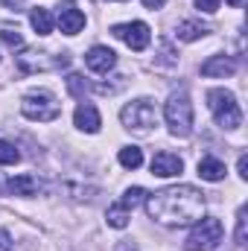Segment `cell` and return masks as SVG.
<instances>
[{"instance_id":"obj_1","label":"cell","mask_w":248,"mask_h":251,"mask_svg":"<svg viewBox=\"0 0 248 251\" xmlns=\"http://www.w3.org/2000/svg\"><path fill=\"white\" fill-rule=\"evenodd\" d=\"M146 210L155 222L167 228L196 225L204 216V193L193 184H175L146 196Z\"/></svg>"},{"instance_id":"obj_2","label":"cell","mask_w":248,"mask_h":251,"mask_svg":"<svg viewBox=\"0 0 248 251\" xmlns=\"http://www.w3.org/2000/svg\"><path fill=\"white\" fill-rule=\"evenodd\" d=\"M207 105H210V114H213V120H216L219 128L234 131V128L243 126L240 102H237V97H234L231 91H225V88H213V91H207Z\"/></svg>"},{"instance_id":"obj_3","label":"cell","mask_w":248,"mask_h":251,"mask_svg":"<svg viewBox=\"0 0 248 251\" xmlns=\"http://www.w3.org/2000/svg\"><path fill=\"white\" fill-rule=\"evenodd\" d=\"M164 117H167V126L175 137H187L193 131V102H190V94L184 88L170 94V100L164 105Z\"/></svg>"},{"instance_id":"obj_4","label":"cell","mask_w":248,"mask_h":251,"mask_svg":"<svg viewBox=\"0 0 248 251\" xmlns=\"http://www.w3.org/2000/svg\"><path fill=\"white\" fill-rule=\"evenodd\" d=\"M21 111L26 120H35V123H50L62 114V105L59 100L50 94V91H29L24 100H21Z\"/></svg>"},{"instance_id":"obj_5","label":"cell","mask_w":248,"mask_h":251,"mask_svg":"<svg viewBox=\"0 0 248 251\" xmlns=\"http://www.w3.org/2000/svg\"><path fill=\"white\" fill-rule=\"evenodd\" d=\"M222 237H225L222 222L213 219V216H201V219L193 225V231H190V237H187L184 246H187V251H213V249H219Z\"/></svg>"},{"instance_id":"obj_6","label":"cell","mask_w":248,"mask_h":251,"mask_svg":"<svg viewBox=\"0 0 248 251\" xmlns=\"http://www.w3.org/2000/svg\"><path fill=\"white\" fill-rule=\"evenodd\" d=\"M120 120H123V126L128 131H134V134H149L152 126L158 123V114H155L152 100H134V102L123 105Z\"/></svg>"},{"instance_id":"obj_7","label":"cell","mask_w":248,"mask_h":251,"mask_svg":"<svg viewBox=\"0 0 248 251\" xmlns=\"http://www.w3.org/2000/svg\"><path fill=\"white\" fill-rule=\"evenodd\" d=\"M111 35L114 38H120L125 41L131 50H146L149 47V41H152V32H149V26L143 24V21H131V24H117V26H111Z\"/></svg>"},{"instance_id":"obj_8","label":"cell","mask_w":248,"mask_h":251,"mask_svg":"<svg viewBox=\"0 0 248 251\" xmlns=\"http://www.w3.org/2000/svg\"><path fill=\"white\" fill-rule=\"evenodd\" d=\"M70 64V56L62 53V56H53L47 59V53H35V50H24L18 56V67L24 73H35V70H50V67H67Z\"/></svg>"},{"instance_id":"obj_9","label":"cell","mask_w":248,"mask_h":251,"mask_svg":"<svg viewBox=\"0 0 248 251\" xmlns=\"http://www.w3.org/2000/svg\"><path fill=\"white\" fill-rule=\"evenodd\" d=\"M56 21H59V26H62L64 35H79V32L85 29V15L76 9V3H73V0H64V3H59Z\"/></svg>"},{"instance_id":"obj_10","label":"cell","mask_w":248,"mask_h":251,"mask_svg":"<svg viewBox=\"0 0 248 251\" xmlns=\"http://www.w3.org/2000/svg\"><path fill=\"white\" fill-rule=\"evenodd\" d=\"M85 64H88L94 73H108V70H114V64H117V53H114L111 47L97 44V47H91V50L85 53Z\"/></svg>"},{"instance_id":"obj_11","label":"cell","mask_w":248,"mask_h":251,"mask_svg":"<svg viewBox=\"0 0 248 251\" xmlns=\"http://www.w3.org/2000/svg\"><path fill=\"white\" fill-rule=\"evenodd\" d=\"M181 170H184V161L178 155H173V152H158L152 158V176H158V178L181 176Z\"/></svg>"},{"instance_id":"obj_12","label":"cell","mask_w":248,"mask_h":251,"mask_svg":"<svg viewBox=\"0 0 248 251\" xmlns=\"http://www.w3.org/2000/svg\"><path fill=\"white\" fill-rule=\"evenodd\" d=\"M234 73H237V62L231 56H210L201 64V76H207V79H225Z\"/></svg>"},{"instance_id":"obj_13","label":"cell","mask_w":248,"mask_h":251,"mask_svg":"<svg viewBox=\"0 0 248 251\" xmlns=\"http://www.w3.org/2000/svg\"><path fill=\"white\" fill-rule=\"evenodd\" d=\"M73 123H76V128H82V131H88V134H97L99 126H102V117H99L97 105L82 102V105L76 108V114H73Z\"/></svg>"},{"instance_id":"obj_14","label":"cell","mask_w":248,"mask_h":251,"mask_svg":"<svg viewBox=\"0 0 248 251\" xmlns=\"http://www.w3.org/2000/svg\"><path fill=\"white\" fill-rule=\"evenodd\" d=\"M6 187L12 190L15 196H38L41 193V181L35 176H29V173H21V176H12Z\"/></svg>"},{"instance_id":"obj_15","label":"cell","mask_w":248,"mask_h":251,"mask_svg":"<svg viewBox=\"0 0 248 251\" xmlns=\"http://www.w3.org/2000/svg\"><path fill=\"white\" fill-rule=\"evenodd\" d=\"M225 164L219 161V158H213V155H204L201 161H198V176L204 178V181H222L225 178Z\"/></svg>"},{"instance_id":"obj_16","label":"cell","mask_w":248,"mask_h":251,"mask_svg":"<svg viewBox=\"0 0 248 251\" xmlns=\"http://www.w3.org/2000/svg\"><path fill=\"white\" fill-rule=\"evenodd\" d=\"M207 32H210V26L201 24V21H181V24L175 26L178 41H198V38H204Z\"/></svg>"},{"instance_id":"obj_17","label":"cell","mask_w":248,"mask_h":251,"mask_svg":"<svg viewBox=\"0 0 248 251\" xmlns=\"http://www.w3.org/2000/svg\"><path fill=\"white\" fill-rule=\"evenodd\" d=\"M29 24H32V29H35L38 35H50V32H53V15H50V9L35 6V9L29 12Z\"/></svg>"},{"instance_id":"obj_18","label":"cell","mask_w":248,"mask_h":251,"mask_svg":"<svg viewBox=\"0 0 248 251\" xmlns=\"http://www.w3.org/2000/svg\"><path fill=\"white\" fill-rule=\"evenodd\" d=\"M120 164H123L125 170H137L143 164V152L137 146H123L120 149Z\"/></svg>"},{"instance_id":"obj_19","label":"cell","mask_w":248,"mask_h":251,"mask_svg":"<svg viewBox=\"0 0 248 251\" xmlns=\"http://www.w3.org/2000/svg\"><path fill=\"white\" fill-rule=\"evenodd\" d=\"M105 219H108V225H111V228H125V225H128V207H123L120 201H117V204H111V207H108V213H105Z\"/></svg>"},{"instance_id":"obj_20","label":"cell","mask_w":248,"mask_h":251,"mask_svg":"<svg viewBox=\"0 0 248 251\" xmlns=\"http://www.w3.org/2000/svg\"><path fill=\"white\" fill-rule=\"evenodd\" d=\"M146 196H149V193H146L143 187H128L123 193V199H120V204H123V207H128V210H134L140 201H146Z\"/></svg>"},{"instance_id":"obj_21","label":"cell","mask_w":248,"mask_h":251,"mask_svg":"<svg viewBox=\"0 0 248 251\" xmlns=\"http://www.w3.org/2000/svg\"><path fill=\"white\" fill-rule=\"evenodd\" d=\"M67 91H70L76 100H85V94H88L85 76H82V73H70V76H67Z\"/></svg>"},{"instance_id":"obj_22","label":"cell","mask_w":248,"mask_h":251,"mask_svg":"<svg viewBox=\"0 0 248 251\" xmlns=\"http://www.w3.org/2000/svg\"><path fill=\"white\" fill-rule=\"evenodd\" d=\"M18 161H21V152L15 149V143L0 140V164H3V167H12V164H18Z\"/></svg>"},{"instance_id":"obj_23","label":"cell","mask_w":248,"mask_h":251,"mask_svg":"<svg viewBox=\"0 0 248 251\" xmlns=\"http://www.w3.org/2000/svg\"><path fill=\"white\" fill-rule=\"evenodd\" d=\"M0 41H3L6 47H12V50H24V35H21L18 29L3 26V29H0Z\"/></svg>"},{"instance_id":"obj_24","label":"cell","mask_w":248,"mask_h":251,"mask_svg":"<svg viewBox=\"0 0 248 251\" xmlns=\"http://www.w3.org/2000/svg\"><path fill=\"white\" fill-rule=\"evenodd\" d=\"M246 216H248V207H240V213H237V246L240 249L246 246Z\"/></svg>"},{"instance_id":"obj_25","label":"cell","mask_w":248,"mask_h":251,"mask_svg":"<svg viewBox=\"0 0 248 251\" xmlns=\"http://www.w3.org/2000/svg\"><path fill=\"white\" fill-rule=\"evenodd\" d=\"M158 62H161V64H175V62H178L170 44H161V59H158Z\"/></svg>"},{"instance_id":"obj_26","label":"cell","mask_w":248,"mask_h":251,"mask_svg":"<svg viewBox=\"0 0 248 251\" xmlns=\"http://www.w3.org/2000/svg\"><path fill=\"white\" fill-rule=\"evenodd\" d=\"M196 9H201V12L213 15V12L219 9V0H196Z\"/></svg>"},{"instance_id":"obj_27","label":"cell","mask_w":248,"mask_h":251,"mask_svg":"<svg viewBox=\"0 0 248 251\" xmlns=\"http://www.w3.org/2000/svg\"><path fill=\"white\" fill-rule=\"evenodd\" d=\"M0 251H12V237L6 231H0Z\"/></svg>"},{"instance_id":"obj_28","label":"cell","mask_w":248,"mask_h":251,"mask_svg":"<svg viewBox=\"0 0 248 251\" xmlns=\"http://www.w3.org/2000/svg\"><path fill=\"white\" fill-rule=\"evenodd\" d=\"M3 3H6L12 12H24V9H26V3H24V0H3Z\"/></svg>"},{"instance_id":"obj_29","label":"cell","mask_w":248,"mask_h":251,"mask_svg":"<svg viewBox=\"0 0 248 251\" xmlns=\"http://www.w3.org/2000/svg\"><path fill=\"white\" fill-rule=\"evenodd\" d=\"M237 170H240V176L248 178V158L246 155H240V161H237Z\"/></svg>"},{"instance_id":"obj_30","label":"cell","mask_w":248,"mask_h":251,"mask_svg":"<svg viewBox=\"0 0 248 251\" xmlns=\"http://www.w3.org/2000/svg\"><path fill=\"white\" fill-rule=\"evenodd\" d=\"M164 3H167V0H143V6H146V9H152V12H155V9H161Z\"/></svg>"},{"instance_id":"obj_31","label":"cell","mask_w":248,"mask_h":251,"mask_svg":"<svg viewBox=\"0 0 248 251\" xmlns=\"http://www.w3.org/2000/svg\"><path fill=\"white\" fill-rule=\"evenodd\" d=\"M117 251H137V249H134L131 243H120V249H117Z\"/></svg>"},{"instance_id":"obj_32","label":"cell","mask_w":248,"mask_h":251,"mask_svg":"<svg viewBox=\"0 0 248 251\" xmlns=\"http://www.w3.org/2000/svg\"><path fill=\"white\" fill-rule=\"evenodd\" d=\"M225 3H228V6H243L246 0H225Z\"/></svg>"}]
</instances>
